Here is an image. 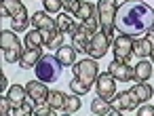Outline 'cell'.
Masks as SVG:
<instances>
[{"mask_svg":"<svg viewBox=\"0 0 154 116\" xmlns=\"http://www.w3.org/2000/svg\"><path fill=\"white\" fill-rule=\"evenodd\" d=\"M23 9L26 7H23L21 0H2V5H0V15L2 17H15Z\"/></svg>","mask_w":154,"mask_h":116,"instance_id":"19","label":"cell"},{"mask_svg":"<svg viewBox=\"0 0 154 116\" xmlns=\"http://www.w3.org/2000/svg\"><path fill=\"white\" fill-rule=\"evenodd\" d=\"M40 57H42V47H30V44H26V49L21 53V59H19V66L23 70L36 68V63L40 61Z\"/></svg>","mask_w":154,"mask_h":116,"instance_id":"13","label":"cell"},{"mask_svg":"<svg viewBox=\"0 0 154 116\" xmlns=\"http://www.w3.org/2000/svg\"><path fill=\"white\" fill-rule=\"evenodd\" d=\"M114 26L120 34L135 38H146L154 28V9L146 0H125L116 9Z\"/></svg>","mask_w":154,"mask_h":116,"instance_id":"1","label":"cell"},{"mask_svg":"<svg viewBox=\"0 0 154 116\" xmlns=\"http://www.w3.org/2000/svg\"><path fill=\"white\" fill-rule=\"evenodd\" d=\"M91 87H93V84H87L85 80H80V78H76V76H74L72 82H70V89H72L76 95H87V93L91 91Z\"/></svg>","mask_w":154,"mask_h":116,"instance_id":"28","label":"cell"},{"mask_svg":"<svg viewBox=\"0 0 154 116\" xmlns=\"http://www.w3.org/2000/svg\"><path fill=\"white\" fill-rule=\"evenodd\" d=\"M97 13H99V11H97V7H95L93 2H82L74 17H76L78 21H87L89 17H93V15H97Z\"/></svg>","mask_w":154,"mask_h":116,"instance_id":"22","label":"cell"},{"mask_svg":"<svg viewBox=\"0 0 154 116\" xmlns=\"http://www.w3.org/2000/svg\"><path fill=\"white\" fill-rule=\"evenodd\" d=\"M59 47H63V32H55L51 38H49V42H47V49H51V51H57Z\"/></svg>","mask_w":154,"mask_h":116,"instance_id":"30","label":"cell"},{"mask_svg":"<svg viewBox=\"0 0 154 116\" xmlns=\"http://www.w3.org/2000/svg\"><path fill=\"white\" fill-rule=\"evenodd\" d=\"M26 89H28V95L36 101V103H47V99H49V89H47V82H42V80H30V82H26Z\"/></svg>","mask_w":154,"mask_h":116,"instance_id":"11","label":"cell"},{"mask_svg":"<svg viewBox=\"0 0 154 116\" xmlns=\"http://www.w3.org/2000/svg\"><path fill=\"white\" fill-rule=\"evenodd\" d=\"M80 103H82L80 101V95H76V93L74 95H68L66 97V103H63V112L66 114H74V112L80 110Z\"/></svg>","mask_w":154,"mask_h":116,"instance_id":"26","label":"cell"},{"mask_svg":"<svg viewBox=\"0 0 154 116\" xmlns=\"http://www.w3.org/2000/svg\"><path fill=\"white\" fill-rule=\"evenodd\" d=\"M137 114H139V116H154V105L146 103V105H141V108L137 110Z\"/></svg>","mask_w":154,"mask_h":116,"instance_id":"34","label":"cell"},{"mask_svg":"<svg viewBox=\"0 0 154 116\" xmlns=\"http://www.w3.org/2000/svg\"><path fill=\"white\" fill-rule=\"evenodd\" d=\"M131 55H133V38L127 36V34L116 36V38H114V59L129 63Z\"/></svg>","mask_w":154,"mask_h":116,"instance_id":"9","label":"cell"},{"mask_svg":"<svg viewBox=\"0 0 154 116\" xmlns=\"http://www.w3.org/2000/svg\"><path fill=\"white\" fill-rule=\"evenodd\" d=\"M0 47H2L5 59L9 63H19L23 49L19 44V38H17L15 30H2V32H0Z\"/></svg>","mask_w":154,"mask_h":116,"instance_id":"3","label":"cell"},{"mask_svg":"<svg viewBox=\"0 0 154 116\" xmlns=\"http://www.w3.org/2000/svg\"><path fill=\"white\" fill-rule=\"evenodd\" d=\"M34 108H36V101L30 97V101L26 99V103H23L19 110H13L11 114H15V116H32V114H34Z\"/></svg>","mask_w":154,"mask_h":116,"instance_id":"29","label":"cell"},{"mask_svg":"<svg viewBox=\"0 0 154 116\" xmlns=\"http://www.w3.org/2000/svg\"><path fill=\"white\" fill-rule=\"evenodd\" d=\"M11 21H13V28H11V30H15V32H26V30H28V26H30L28 11L23 9L21 13H17L15 17H11Z\"/></svg>","mask_w":154,"mask_h":116,"instance_id":"23","label":"cell"},{"mask_svg":"<svg viewBox=\"0 0 154 116\" xmlns=\"http://www.w3.org/2000/svg\"><path fill=\"white\" fill-rule=\"evenodd\" d=\"M0 112H2V116H9L13 112V105H11L9 97H0Z\"/></svg>","mask_w":154,"mask_h":116,"instance_id":"33","label":"cell"},{"mask_svg":"<svg viewBox=\"0 0 154 116\" xmlns=\"http://www.w3.org/2000/svg\"><path fill=\"white\" fill-rule=\"evenodd\" d=\"M7 97L11 99L13 110H19V108L26 103V99H28V89H26V87H21V84H13V87H9Z\"/></svg>","mask_w":154,"mask_h":116,"instance_id":"16","label":"cell"},{"mask_svg":"<svg viewBox=\"0 0 154 116\" xmlns=\"http://www.w3.org/2000/svg\"><path fill=\"white\" fill-rule=\"evenodd\" d=\"M95 82H97L95 84L97 87V97H101L106 101H112V97L116 95V78L112 76V72L110 70L108 72H101Z\"/></svg>","mask_w":154,"mask_h":116,"instance_id":"6","label":"cell"},{"mask_svg":"<svg viewBox=\"0 0 154 116\" xmlns=\"http://www.w3.org/2000/svg\"><path fill=\"white\" fill-rule=\"evenodd\" d=\"M131 93L135 95V99H137L139 103H143V101H150V97H152V87L146 84V82H137V84L131 87Z\"/></svg>","mask_w":154,"mask_h":116,"instance_id":"21","label":"cell"},{"mask_svg":"<svg viewBox=\"0 0 154 116\" xmlns=\"http://www.w3.org/2000/svg\"><path fill=\"white\" fill-rule=\"evenodd\" d=\"M108 70H110L112 76H114L116 80H120V82H129V80H133V68H131L127 61H118V59H114V61L108 66Z\"/></svg>","mask_w":154,"mask_h":116,"instance_id":"14","label":"cell"},{"mask_svg":"<svg viewBox=\"0 0 154 116\" xmlns=\"http://www.w3.org/2000/svg\"><path fill=\"white\" fill-rule=\"evenodd\" d=\"M61 2H63V9L68 11V13H72V15H76V11L80 9V0H61Z\"/></svg>","mask_w":154,"mask_h":116,"instance_id":"32","label":"cell"},{"mask_svg":"<svg viewBox=\"0 0 154 116\" xmlns=\"http://www.w3.org/2000/svg\"><path fill=\"white\" fill-rule=\"evenodd\" d=\"M47 40H45V34L38 30V28H34V30H30L28 34H26V44H30V47H42Z\"/></svg>","mask_w":154,"mask_h":116,"instance_id":"25","label":"cell"},{"mask_svg":"<svg viewBox=\"0 0 154 116\" xmlns=\"http://www.w3.org/2000/svg\"><path fill=\"white\" fill-rule=\"evenodd\" d=\"M42 5H45V11L47 13H59L63 2L61 0H42Z\"/></svg>","mask_w":154,"mask_h":116,"instance_id":"31","label":"cell"},{"mask_svg":"<svg viewBox=\"0 0 154 116\" xmlns=\"http://www.w3.org/2000/svg\"><path fill=\"white\" fill-rule=\"evenodd\" d=\"M0 91H9V80H7L5 74H2V78H0Z\"/></svg>","mask_w":154,"mask_h":116,"instance_id":"35","label":"cell"},{"mask_svg":"<svg viewBox=\"0 0 154 116\" xmlns=\"http://www.w3.org/2000/svg\"><path fill=\"white\" fill-rule=\"evenodd\" d=\"M32 23H34V28H38V30L45 34V40H47V42H49V38L57 32V19L47 17L45 11H36V13L32 15Z\"/></svg>","mask_w":154,"mask_h":116,"instance_id":"8","label":"cell"},{"mask_svg":"<svg viewBox=\"0 0 154 116\" xmlns=\"http://www.w3.org/2000/svg\"><path fill=\"white\" fill-rule=\"evenodd\" d=\"M97 59H80V61H76L74 66H72V72H74V76L76 78H80V80H85L87 84H95V80H97V76H99V72H97Z\"/></svg>","mask_w":154,"mask_h":116,"instance_id":"5","label":"cell"},{"mask_svg":"<svg viewBox=\"0 0 154 116\" xmlns=\"http://www.w3.org/2000/svg\"><path fill=\"white\" fill-rule=\"evenodd\" d=\"M120 2H125V0H118V5H120Z\"/></svg>","mask_w":154,"mask_h":116,"instance_id":"38","label":"cell"},{"mask_svg":"<svg viewBox=\"0 0 154 116\" xmlns=\"http://www.w3.org/2000/svg\"><path fill=\"white\" fill-rule=\"evenodd\" d=\"M66 93H61V91H49V99H47V103L51 105V108H55V110H61L63 112V103H66Z\"/></svg>","mask_w":154,"mask_h":116,"instance_id":"24","label":"cell"},{"mask_svg":"<svg viewBox=\"0 0 154 116\" xmlns=\"http://www.w3.org/2000/svg\"><path fill=\"white\" fill-rule=\"evenodd\" d=\"M110 42H112V38H110L103 30H97L95 36H93V40H91V44H89L87 55H91L93 59H101V57L110 51Z\"/></svg>","mask_w":154,"mask_h":116,"instance_id":"7","label":"cell"},{"mask_svg":"<svg viewBox=\"0 0 154 116\" xmlns=\"http://www.w3.org/2000/svg\"><path fill=\"white\" fill-rule=\"evenodd\" d=\"M91 112H93V114H101V116H118V114H120L110 101H106V99H101V97H95V99L91 101Z\"/></svg>","mask_w":154,"mask_h":116,"instance_id":"17","label":"cell"},{"mask_svg":"<svg viewBox=\"0 0 154 116\" xmlns=\"http://www.w3.org/2000/svg\"><path fill=\"white\" fill-rule=\"evenodd\" d=\"M150 57H152V63H154V47H152V53H150Z\"/></svg>","mask_w":154,"mask_h":116,"instance_id":"37","label":"cell"},{"mask_svg":"<svg viewBox=\"0 0 154 116\" xmlns=\"http://www.w3.org/2000/svg\"><path fill=\"white\" fill-rule=\"evenodd\" d=\"M61 68H63V66H61V61L57 59V55H42L40 61L36 63L34 72H36L38 80L51 84V82H57V80H59Z\"/></svg>","mask_w":154,"mask_h":116,"instance_id":"2","label":"cell"},{"mask_svg":"<svg viewBox=\"0 0 154 116\" xmlns=\"http://www.w3.org/2000/svg\"><path fill=\"white\" fill-rule=\"evenodd\" d=\"M110 103H112L118 112H127V110H133L135 105H139V101L135 99V95L131 93V89H129V91H122V93H116Z\"/></svg>","mask_w":154,"mask_h":116,"instance_id":"12","label":"cell"},{"mask_svg":"<svg viewBox=\"0 0 154 116\" xmlns=\"http://www.w3.org/2000/svg\"><path fill=\"white\" fill-rule=\"evenodd\" d=\"M93 36H95V32H91L87 26L80 23L78 34L72 36V47H74L78 53H87V51H89V44H91V40H93Z\"/></svg>","mask_w":154,"mask_h":116,"instance_id":"10","label":"cell"},{"mask_svg":"<svg viewBox=\"0 0 154 116\" xmlns=\"http://www.w3.org/2000/svg\"><path fill=\"white\" fill-rule=\"evenodd\" d=\"M76 53H78V51H76L74 47H70V44H63V47H59V49L55 51V55H57V59L61 61L63 68L76 63Z\"/></svg>","mask_w":154,"mask_h":116,"instance_id":"18","label":"cell"},{"mask_svg":"<svg viewBox=\"0 0 154 116\" xmlns=\"http://www.w3.org/2000/svg\"><path fill=\"white\" fill-rule=\"evenodd\" d=\"M116 9H118V0H97V11H99V23L101 30L112 38L114 42V17H116Z\"/></svg>","mask_w":154,"mask_h":116,"instance_id":"4","label":"cell"},{"mask_svg":"<svg viewBox=\"0 0 154 116\" xmlns=\"http://www.w3.org/2000/svg\"><path fill=\"white\" fill-rule=\"evenodd\" d=\"M146 38H148V42H150V44L154 47V28H152V30L148 32V36H146Z\"/></svg>","mask_w":154,"mask_h":116,"instance_id":"36","label":"cell"},{"mask_svg":"<svg viewBox=\"0 0 154 116\" xmlns=\"http://www.w3.org/2000/svg\"><path fill=\"white\" fill-rule=\"evenodd\" d=\"M154 63H150V61H146V59H139L135 66H133V80L135 82H148L150 80V76L154 74Z\"/></svg>","mask_w":154,"mask_h":116,"instance_id":"15","label":"cell"},{"mask_svg":"<svg viewBox=\"0 0 154 116\" xmlns=\"http://www.w3.org/2000/svg\"><path fill=\"white\" fill-rule=\"evenodd\" d=\"M72 23H74V15L72 13H61L57 17V30L63 32V34H68V30L72 28Z\"/></svg>","mask_w":154,"mask_h":116,"instance_id":"27","label":"cell"},{"mask_svg":"<svg viewBox=\"0 0 154 116\" xmlns=\"http://www.w3.org/2000/svg\"><path fill=\"white\" fill-rule=\"evenodd\" d=\"M152 53V44L148 42V38H135L133 40V55L139 59H146Z\"/></svg>","mask_w":154,"mask_h":116,"instance_id":"20","label":"cell"}]
</instances>
